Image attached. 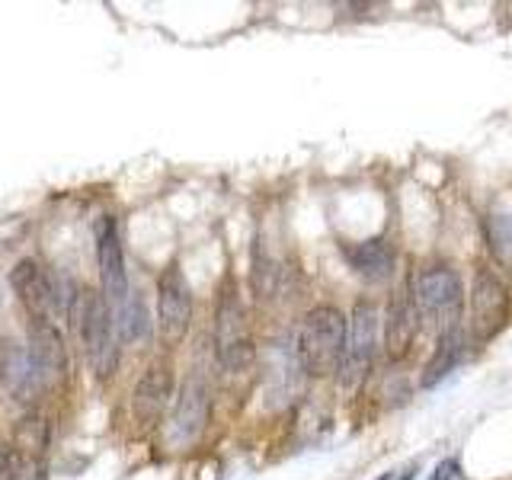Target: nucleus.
Listing matches in <instances>:
<instances>
[{
  "label": "nucleus",
  "mask_w": 512,
  "mask_h": 480,
  "mask_svg": "<svg viewBox=\"0 0 512 480\" xmlns=\"http://www.w3.org/2000/svg\"><path fill=\"white\" fill-rule=\"evenodd\" d=\"M487 240H490V250L496 260L512 263V215L493 212L487 218Z\"/></svg>",
  "instance_id": "18"
},
{
  "label": "nucleus",
  "mask_w": 512,
  "mask_h": 480,
  "mask_svg": "<svg viewBox=\"0 0 512 480\" xmlns=\"http://www.w3.org/2000/svg\"><path fill=\"white\" fill-rule=\"evenodd\" d=\"M45 384L39 365L32 362L29 346H20L16 340H0V388L13 394L16 400L36 397Z\"/></svg>",
  "instance_id": "11"
},
{
  "label": "nucleus",
  "mask_w": 512,
  "mask_h": 480,
  "mask_svg": "<svg viewBox=\"0 0 512 480\" xmlns=\"http://www.w3.org/2000/svg\"><path fill=\"white\" fill-rule=\"evenodd\" d=\"M416 474H420V464H416V461H410V464H404V468H397V471H388V474H381L378 480H413Z\"/></svg>",
  "instance_id": "20"
},
{
  "label": "nucleus",
  "mask_w": 512,
  "mask_h": 480,
  "mask_svg": "<svg viewBox=\"0 0 512 480\" xmlns=\"http://www.w3.org/2000/svg\"><path fill=\"white\" fill-rule=\"evenodd\" d=\"M74 324L96 378H109L119 365V327L109 301L96 292H80L74 304Z\"/></svg>",
  "instance_id": "3"
},
{
  "label": "nucleus",
  "mask_w": 512,
  "mask_h": 480,
  "mask_svg": "<svg viewBox=\"0 0 512 480\" xmlns=\"http://www.w3.org/2000/svg\"><path fill=\"white\" fill-rule=\"evenodd\" d=\"M10 285L20 301L32 311V317H48L58 308V285L36 260H20L10 269Z\"/></svg>",
  "instance_id": "13"
},
{
  "label": "nucleus",
  "mask_w": 512,
  "mask_h": 480,
  "mask_svg": "<svg viewBox=\"0 0 512 480\" xmlns=\"http://www.w3.org/2000/svg\"><path fill=\"white\" fill-rule=\"evenodd\" d=\"M509 320V292L493 269H477L471 282V340L490 343Z\"/></svg>",
  "instance_id": "6"
},
{
  "label": "nucleus",
  "mask_w": 512,
  "mask_h": 480,
  "mask_svg": "<svg viewBox=\"0 0 512 480\" xmlns=\"http://www.w3.org/2000/svg\"><path fill=\"white\" fill-rule=\"evenodd\" d=\"M173 397V372L170 365H151L135 384L132 394V413L141 426H154L164 416Z\"/></svg>",
  "instance_id": "14"
},
{
  "label": "nucleus",
  "mask_w": 512,
  "mask_h": 480,
  "mask_svg": "<svg viewBox=\"0 0 512 480\" xmlns=\"http://www.w3.org/2000/svg\"><path fill=\"white\" fill-rule=\"evenodd\" d=\"M346 327L349 317L340 308L320 304L301 317L295 330V352L308 378H327L330 372H340L343 349H346Z\"/></svg>",
  "instance_id": "1"
},
{
  "label": "nucleus",
  "mask_w": 512,
  "mask_h": 480,
  "mask_svg": "<svg viewBox=\"0 0 512 480\" xmlns=\"http://www.w3.org/2000/svg\"><path fill=\"white\" fill-rule=\"evenodd\" d=\"M215 356L228 375L247 372L256 359L244 304H240L237 285L231 279L221 285V298H218V311H215Z\"/></svg>",
  "instance_id": "4"
},
{
  "label": "nucleus",
  "mask_w": 512,
  "mask_h": 480,
  "mask_svg": "<svg viewBox=\"0 0 512 480\" xmlns=\"http://www.w3.org/2000/svg\"><path fill=\"white\" fill-rule=\"evenodd\" d=\"M416 330H420V311H416L413 282H407L391 295L388 314H384V352H388L391 362L410 356Z\"/></svg>",
  "instance_id": "10"
},
{
  "label": "nucleus",
  "mask_w": 512,
  "mask_h": 480,
  "mask_svg": "<svg viewBox=\"0 0 512 480\" xmlns=\"http://www.w3.org/2000/svg\"><path fill=\"white\" fill-rule=\"evenodd\" d=\"M112 314H116L119 336L128 343L141 340V336L151 330V314H148V304H144L141 292H128V298Z\"/></svg>",
  "instance_id": "17"
},
{
  "label": "nucleus",
  "mask_w": 512,
  "mask_h": 480,
  "mask_svg": "<svg viewBox=\"0 0 512 480\" xmlns=\"http://www.w3.org/2000/svg\"><path fill=\"white\" fill-rule=\"evenodd\" d=\"M96 263H100V279H103V298L109 301V308L116 311L119 304L128 298V269H125V253L122 240L116 231V221L109 215L100 218L96 224Z\"/></svg>",
  "instance_id": "9"
},
{
  "label": "nucleus",
  "mask_w": 512,
  "mask_h": 480,
  "mask_svg": "<svg viewBox=\"0 0 512 480\" xmlns=\"http://www.w3.org/2000/svg\"><path fill=\"white\" fill-rule=\"evenodd\" d=\"M458 477V461L455 458H445L436 464V474H432V480H455Z\"/></svg>",
  "instance_id": "21"
},
{
  "label": "nucleus",
  "mask_w": 512,
  "mask_h": 480,
  "mask_svg": "<svg viewBox=\"0 0 512 480\" xmlns=\"http://www.w3.org/2000/svg\"><path fill=\"white\" fill-rule=\"evenodd\" d=\"M192 320V292L180 266H167L157 279V330L167 343H180Z\"/></svg>",
  "instance_id": "8"
},
{
  "label": "nucleus",
  "mask_w": 512,
  "mask_h": 480,
  "mask_svg": "<svg viewBox=\"0 0 512 480\" xmlns=\"http://www.w3.org/2000/svg\"><path fill=\"white\" fill-rule=\"evenodd\" d=\"M208 413H212V388H208V378L199 372H189L180 397H176V407L170 416V445L183 448L189 442H196L202 436V429L208 426Z\"/></svg>",
  "instance_id": "7"
},
{
  "label": "nucleus",
  "mask_w": 512,
  "mask_h": 480,
  "mask_svg": "<svg viewBox=\"0 0 512 480\" xmlns=\"http://www.w3.org/2000/svg\"><path fill=\"white\" fill-rule=\"evenodd\" d=\"M0 480H42V464L29 461V458H10L7 471Z\"/></svg>",
  "instance_id": "19"
},
{
  "label": "nucleus",
  "mask_w": 512,
  "mask_h": 480,
  "mask_svg": "<svg viewBox=\"0 0 512 480\" xmlns=\"http://www.w3.org/2000/svg\"><path fill=\"white\" fill-rule=\"evenodd\" d=\"M464 356V333H448V336H439L436 343V352H432V359L426 362L423 368V378H420V388H436L442 378L452 375V368L461 362Z\"/></svg>",
  "instance_id": "16"
},
{
  "label": "nucleus",
  "mask_w": 512,
  "mask_h": 480,
  "mask_svg": "<svg viewBox=\"0 0 512 480\" xmlns=\"http://www.w3.org/2000/svg\"><path fill=\"white\" fill-rule=\"evenodd\" d=\"M413 298L420 311V324L436 336H448L461 330V311H464V282L461 276L445 263H432L413 276Z\"/></svg>",
  "instance_id": "2"
},
{
  "label": "nucleus",
  "mask_w": 512,
  "mask_h": 480,
  "mask_svg": "<svg viewBox=\"0 0 512 480\" xmlns=\"http://www.w3.org/2000/svg\"><path fill=\"white\" fill-rule=\"evenodd\" d=\"M343 260L359 279L381 285L394 276L397 269V253L388 237H372V240H356V244H343Z\"/></svg>",
  "instance_id": "12"
},
{
  "label": "nucleus",
  "mask_w": 512,
  "mask_h": 480,
  "mask_svg": "<svg viewBox=\"0 0 512 480\" xmlns=\"http://www.w3.org/2000/svg\"><path fill=\"white\" fill-rule=\"evenodd\" d=\"M29 356L39 365L42 378H64L68 372V349H64V340L58 327L48 317H32L29 324Z\"/></svg>",
  "instance_id": "15"
},
{
  "label": "nucleus",
  "mask_w": 512,
  "mask_h": 480,
  "mask_svg": "<svg viewBox=\"0 0 512 480\" xmlns=\"http://www.w3.org/2000/svg\"><path fill=\"white\" fill-rule=\"evenodd\" d=\"M375 352H378V311L372 301H356L346 327L343 362L340 372H336L346 388H356L359 381H365V375L372 372Z\"/></svg>",
  "instance_id": "5"
}]
</instances>
